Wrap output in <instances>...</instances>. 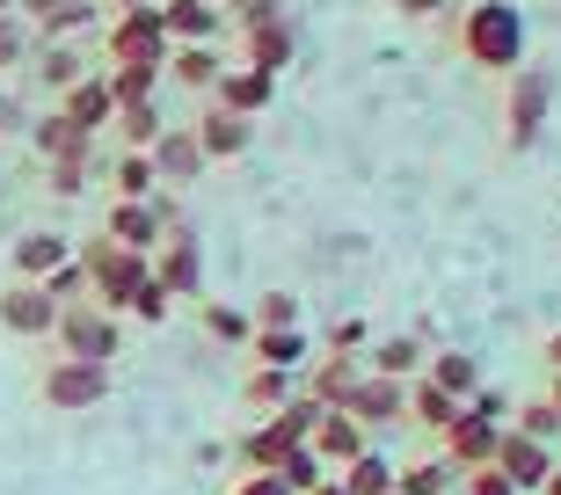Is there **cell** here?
Masks as SVG:
<instances>
[{
	"mask_svg": "<svg viewBox=\"0 0 561 495\" xmlns=\"http://www.w3.org/2000/svg\"><path fill=\"white\" fill-rule=\"evenodd\" d=\"M66 343H73V357H88V365H95V357L117 343V329H110V321H66Z\"/></svg>",
	"mask_w": 561,
	"mask_h": 495,
	"instance_id": "7",
	"label": "cell"
},
{
	"mask_svg": "<svg viewBox=\"0 0 561 495\" xmlns=\"http://www.w3.org/2000/svg\"><path fill=\"white\" fill-rule=\"evenodd\" d=\"M401 8H409V15H431V8H437V0H401Z\"/></svg>",
	"mask_w": 561,
	"mask_h": 495,
	"instance_id": "23",
	"label": "cell"
},
{
	"mask_svg": "<svg viewBox=\"0 0 561 495\" xmlns=\"http://www.w3.org/2000/svg\"><path fill=\"white\" fill-rule=\"evenodd\" d=\"M125 124H131V139H153V110H146V103H131Z\"/></svg>",
	"mask_w": 561,
	"mask_h": 495,
	"instance_id": "20",
	"label": "cell"
},
{
	"mask_svg": "<svg viewBox=\"0 0 561 495\" xmlns=\"http://www.w3.org/2000/svg\"><path fill=\"white\" fill-rule=\"evenodd\" d=\"M22 44H30V37H22V22H0V66H8V59H15V51H22Z\"/></svg>",
	"mask_w": 561,
	"mask_h": 495,
	"instance_id": "18",
	"label": "cell"
},
{
	"mask_svg": "<svg viewBox=\"0 0 561 495\" xmlns=\"http://www.w3.org/2000/svg\"><path fill=\"white\" fill-rule=\"evenodd\" d=\"M255 51H263V66H277V59H285V30H263V44H255Z\"/></svg>",
	"mask_w": 561,
	"mask_h": 495,
	"instance_id": "21",
	"label": "cell"
},
{
	"mask_svg": "<svg viewBox=\"0 0 561 495\" xmlns=\"http://www.w3.org/2000/svg\"><path fill=\"white\" fill-rule=\"evenodd\" d=\"M117 51L153 66V59H161V15H146V8H139V15H125V30H117Z\"/></svg>",
	"mask_w": 561,
	"mask_h": 495,
	"instance_id": "3",
	"label": "cell"
},
{
	"mask_svg": "<svg viewBox=\"0 0 561 495\" xmlns=\"http://www.w3.org/2000/svg\"><path fill=\"white\" fill-rule=\"evenodd\" d=\"M467 51H474L481 66H511L525 51L518 15H511V8H474V15H467Z\"/></svg>",
	"mask_w": 561,
	"mask_h": 495,
	"instance_id": "1",
	"label": "cell"
},
{
	"mask_svg": "<svg viewBox=\"0 0 561 495\" xmlns=\"http://www.w3.org/2000/svg\"><path fill=\"white\" fill-rule=\"evenodd\" d=\"M103 117H110V88L81 81V88H73V103H66V124H73V131H88V124H103Z\"/></svg>",
	"mask_w": 561,
	"mask_h": 495,
	"instance_id": "6",
	"label": "cell"
},
{
	"mask_svg": "<svg viewBox=\"0 0 561 495\" xmlns=\"http://www.w3.org/2000/svg\"><path fill=\"white\" fill-rule=\"evenodd\" d=\"M175 73H183V81H211L219 66H211V51H183V59H175Z\"/></svg>",
	"mask_w": 561,
	"mask_h": 495,
	"instance_id": "12",
	"label": "cell"
},
{
	"mask_svg": "<svg viewBox=\"0 0 561 495\" xmlns=\"http://www.w3.org/2000/svg\"><path fill=\"white\" fill-rule=\"evenodd\" d=\"M227 103L233 110H263V103H271V73H263V66H255V73H233V81H227Z\"/></svg>",
	"mask_w": 561,
	"mask_h": 495,
	"instance_id": "9",
	"label": "cell"
},
{
	"mask_svg": "<svg viewBox=\"0 0 561 495\" xmlns=\"http://www.w3.org/2000/svg\"><path fill=\"white\" fill-rule=\"evenodd\" d=\"M59 255H66V241H59V233H30V241L15 248V269H22V277H44V269L59 263Z\"/></svg>",
	"mask_w": 561,
	"mask_h": 495,
	"instance_id": "5",
	"label": "cell"
},
{
	"mask_svg": "<svg viewBox=\"0 0 561 495\" xmlns=\"http://www.w3.org/2000/svg\"><path fill=\"white\" fill-rule=\"evenodd\" d=\"M146 88H153V73L139 66V73H125V81H117V95H125V103H146Z\"/></svg>",
	"mask_w": 561,
	"mask_h": 495,
	"instance_id": "16",
	"label": "cell"
},
{
	"mask_svg": "<svg viewBox=\"0 0 561 495\" xmlns=\"http://www.w3.org/2000/svg\"><path fill=\"white\" fill-rule=\"evenodd\" d=\"M241 495H285V488H277V481H249V488H241Z\"/></svg>",
	"mask_w": 561,
	"mask_h": 495,
	"instance_id": "22",
	"label": "cell"
},
{
	"mask_svg": "<svg viewBox=\"0 0 561 495\" xmlns=\"http://www.w3.org/2000/svg\"><path fill=\"white\" fill-rule=\"evenodd\" d=\"M161 153H168V168H175V175H190V168H197V139H168Z\"/></svg>",
	"mask_w": 561,
	"mask_h": 495,
	"instance_id": "13",
	"label": "cell"
},
{
	"mask_svg": "<svg viewBox=\"0 0 561 495\" xmlns=\"http://www.w3.org/2000/svg\"><path fill=\"white\" fill-rule=\"evenodd\" d=\"M51 401H59V408H88V401H103V365H81V357L59 365V371H51Z\"/></svg>",
	"mask_w": 561,
	"mask_h": 495,
	"instance_id": "2",
	"label": "cell"
},
{
	"mask_svg": "<svg viewBox=\"0 0 561 495\" xmlns=\"http://www.w3.org/2000/svg\"><path fill=\"white\" fill-rule=\"evenodd\" d=\"M437 379H445V387H467V379H474V365H467V357H445V365H437Z\"/></svg>",
	"mask_w": 561,
	"mask_h": 495,
	"instance_id": "17",
	"label": "cell"
},
{
	"mask_svg": "<svg viewBox=\"0 0 561 495\" xmlns=\"http://www.w3.org/2000/svg\"><path fill=\"white\" fill-rule=\"evenodd\" d=\"M175 30H197V37H211V8H197V0H175Z\"/></svg>",
	"mask_w": 561,
	"mask_h": 495,
	"instance_id": "10",
	"label": "cell"
},
{
	"mask_svg": "<svg viewBox=\"0 0 561 495\" xmlns=\"http://www.w3.org/2000/svg\"><path fill=\"white\" fill-rule=\"evenodd\" d=\"M0 321L22 329V335H37L44 321H51V299H44V291H8V299H0Z\"/></svg>",
	"mask_w": 561,
	"mask_h": 495,
	"instance_id": "4",
	"label": "cell"
},
{
	"mask_svg": "<svg viewBox=\"0 0 561 495\" xmlns=\"http://www.w3.org/2000/svg\"><path fill=\"white\" fill-rule=\"evenodd\" d=\"M0 8H8V0H0Z\"/></svg>",
	"mask_w": 561,
	"mask_h": 495,
	"instance_id": "24",
	"label": "cell"
},
{
	"mask_svg": "<svg viewBox=\"0 0 561 495\" xmlns=\"http://www.w3.org/2000/svg\"><path fill=\"white\" fill-rule=\"evenodd\" d=\"M211 146H227V153H233V146H241V124H233V117H211Z\"/></svg>",
	"mask_w": 561,
	"mask_h": 495,
	"instance_id": "19",
	"label": "cell"
},
{
	"mask_svg": "<svg viewBox=\"0 0 561 495\" xmlns=\"http://www.w3.org/2000/svg\"><path fill=\"white\" fill-rule=\"evenodd\" d=\"M117 233H125V241H153V211L125 205V211H117Z\"/></svg>",
	"mask_w": 561,
	"mask_h": 495,
	"instance_id": "11",
	"label": "cell"
},
{
	"mask_svg": "<svg viewBox=\"0 0 561 495\" xmlns=\"http://www.w3.org/2000/svg\"><path fill=\"white\" fill-rule=\"evenodd\" d=\"M117 183H125L131 197H146V189H153V161H125V175H117Z\"/></svg>",
	"mask_w": 561,
	"mask_h": 495,
	"instance_id": "14",
	"label": "cell"
},
{
	"mask_svg": "<svg viewBox=\"0 0 561 495\" xmlns=\"http://www.w3.org/2000/svg\"><path fill=\"white\" fill-rule=\"evenodd\" d=\"M547 95H554V81H547V73H525V81H518V139L533 131V117L547 110Z\"/></svg>",
	"mask_w": 561,
	"mask_h": 495,
	"instance_id": "8",
	"label": "cell"
},
{
	"mask_svg": "<svg viewBox=\"0 0 561 495\" xmlns=\"http://www.w3.org/2000/svg\"><path fill=\"white\" fill-rule=\"evenodd\" d=\"M211 335H227V343H241V335H249V321H241V313H227V307H219V313H211Z\"/></svg>",
	"mask_w": 561,
	"mask_h": 495,
	"instance_id": "15",
	"label": "cell"
}]
</instances>
